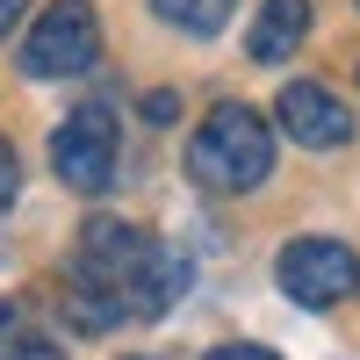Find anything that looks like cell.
<instances>
[{
  "label": "cell",
  "instance_id": "8992f818",
  "mask_svg": "<svg viewBox=\"0 0 360 360\" xmlns=\"http://www.w3.org/2000/svg\"><path fill=\"white\" fill-rule=\"evenodd\" d=\"M144 252H152V238L115 224V217H94L79 224V281H101V288H130V274L144 266Z\"/></svg>",
  "mask_w": 360,
  "mask_h": 360
},
{
  "label": "cell",
  "instance_id": "2e32d148",
  "mask_svg": "<svg viewBox=\"0 0 360 360\" xmlns=\"http://www.w3.org/2000/svg\"><path fill=\"white\" fill-rule=\"evenodd\" d=\"M8 324H15V317H8V303H0V339H8Z\"/></svg>",
  "mask_w": 360,
  "mask_h": 360
},
{
  "label": "cell",
  "instance_id": "7a4b0ae2",
  "mask_svg": "<svg viewBox=\"0 0 360 360\" xmlns=\"http://www.w3.org/2000/svg\"><path fill=\"white\" fill-rule=\"evenodd\" d=\"M101 58V22L86 0H58V8H44V22L29 29L22 44V72L29 79H72Z\"/></svg>",
  "mask_w": 360,
  "mask_h": 360
},
{
  "label": "cell",
  "instance_id": "277c9868",
  "mask_svg": "<svg viewBox=\"0 0 360 360\" xmlns=\"http://www.w3.org/2000/svg\"><path fill=\"white\" fill-rule=\"evenodd\" d=\"M51 166H58L65 188L101 195L115 180V115L108 108H72L65 123H58V137H51Z\"/></svg>",
  "mask_w": 360,
  "mask_h": 360
},
{
  "label": "cell",
  "instance_id": "8fae6325",
  "mask_svg": "<svg viewBox=\"0 0 360 360\" xmlns=\"http://www.w3.org/2000/svg\"><path fill=\"white\" fill-rule=\"evenodd\" d=\"M0 360H65V353L44 339H0Z\"/></svg>",
  "mask_w": 360,
  "mask_h": 360
},
{
  "label": "cell",
  "instance_id": "ba28073f",
  "mask_svg": "<svg viewBox=\"0 0 360 360\" xmlns=\"http://www.w3.org/2000/svg\"><path fill=\"white\" fill-rule=\"evenodd\" d=\"M180 288H188V252L152 245V252H144V266L130 274V310L159 317V310H173V303H180Z\"/></svg>",
  "mask_w": 360,
  "mask_h": 360
},
{
  "label": "cell",
  "instance_id": "9c48e42d",
  "mask_svg": "<svg viewBox=\"0 0 360 360\" xmlns=\"http://www.w3.org/2000/svg\"><path fill=\"white\" fill-rule=\"evenodd\" d=\"M65 317L79 324V332H108V324L130 317V303H123L115 288H101V281H79V288L65 295Z\"/></svg>",
  "mask_w": 360,
  "mask_h": 360
},
{
  "label": "cell",
  "instance_id": "52a82bcc",
  "mask_svg": "<svg viewBox=\"0 0 360 360\" xmlns=\"http://www.w3.org/2000/svg\"><path fill=\"white\" fill-rule=\"evenodd\" d=\"M303 37H310V0H259V15H252V37H245V58L274 65V58H288Z\"/></svg>",
  "mask_w": 360,
  "mask_h": 360
},
{
  "label": "cell",
  "instance_id": "7c38bea8",
  "mask_svg": "<svg viewBox=\"0 0 360 360\" xmlns=\"http://www.w3.org/2000/svg\"><path fill=\"white\" fill-rule=\"evenodd\" d=\"M209 360H281V353H266V346H217Z\"/></svg>",
  "mask_w": 360,
  "mask_h": 360
},
{
  "label": "cell",
  "instance_id": "30bf717a",
  "mask_svg": "<svg viewBox=\"0 0 360 360\" xmlns=\"http://www.w3.org/2000/svg\"><path fill=\"white\" fill-rule=\"evenodd\" d=\"M152 8H159V22L188 29V37H217L231 22V0H152Z\"/></svg>",
  "mask_w": 360,
  "mask_h": 360
},
{
  "label": "cell",
  "instance_id": "5b68a950",
  "mask_svg": "<svg viewBox=\"0 0 360 360\" xmlns=\"http://www.w3.org/2000/svg\"><path fill=\"white\" fill-rule=\"evenodd\" d=\"M274 115H281V130H288L295 144H310V152H339V144L353 137V115H346V101L332 94V86H317V79H295V86H281Z\"/></svg>",
  "mask_w": 360,
  "mask_h": 360
},
{
  "label": "cell",
  "instance_id": "4fadbf2b",
  "mask_svg": "<svg viewBox=\"0 0 360 360\" xmlns=\"http://www.w3.org/2000/svg\"><path fill=\"white\" fill-rule=\"evenodd\" d=\"M8 202H15V152L0 144V209H8Z\"/></svg>",
  "mask_w": 360,
  "mask_h": 360
},
{
  "label": "cell",
  "instance_id": "3957f363",
  "mask_svg": "<svg viewBox=\"0 0 360 360\" xmlns=\"http://www.w3.org/2000/svg\"><path fill=\"white\" fill-rule=\"evenodd\" d=\"M281 288H288V303H303V310H332V303H346L360 288V259L339 238H295L281 252Z\"/></svg>",
  "mask_w": 360,
  "mask_h": 360
},
{
  "label": "cell",
  "instance_id": "6da1fadb",
  "mask_svg": "<svg viewBox=\"0 0 360 360\" xmlns=\"http://www.w3.org/2000/svg\"><path fill=\"white\" fill-rule=\"evenodd\" d=\"M188 173L202 180V188H217V195H252L259 180L274 173V130H266V115L224 101V108L195 130Z\"/></svg>",
  "mask_w": 360,
  "mask_h": 360
},
{
  "label": "cell",
  "instance_id": "9a60e30c",
  "mask_svg": "<svg viewBox=\"0 0 360 360\" xmlns=\"http://www.w3.org/2000/svg\"><path fill=\"white\" fill-rule=\"evenodd\" d=\"M29 8V0H0V37H8V29H15V15Z\"/></svg>",
  "mask_w": 360,
  "mask_h": 360
},
{
  "label": "cell",
  "instance_id": "5bb4252c",
  "mask_svg": "<svg viewBox=\"0 0 360 360\" xmlns=\"http://www.w3.org/2000/svg\"><path fill=\"white\" fill-rule=\"evenodd\" d=\"M173 108H180L173 94H152V101H144V123H173Z\"/></svg>",
  "mask_w": 360,
  "mask_h": 360
}]
</instances>
